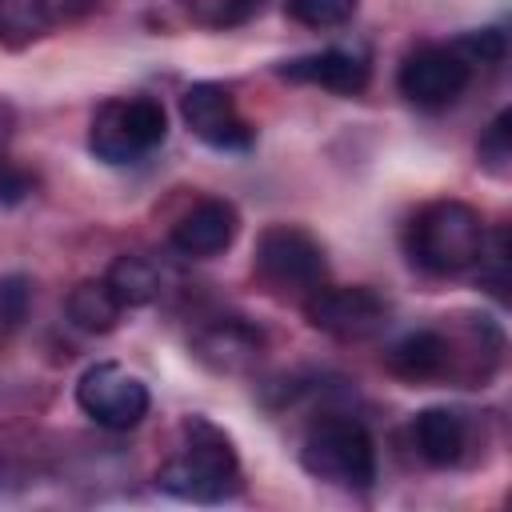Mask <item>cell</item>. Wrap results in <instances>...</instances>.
I'll return each mask as SVG.
<instances>
[{
	"label": "cell",
	"mask_w": 512,
	"mask_h": 512,
	"mask_svg": "<svg viewBox=\"0 0 512 512\" xmlns=\"http://www.w3.org/2000/svg\"><path fill=\"white\" fill-rule=\"evenodd\" d=\"M156 488L188 504H224L240 492V456L224 428L204 416L180 424L176 452L156 468Z\"/></svg>",
	"instance_id": "1"
},
{
	"label": "cell",
	"mask_w": 512,
	"mask_h": 512,
	"mask_svg": "<svg viewBox=\"0 0 512 512\" xmlns=\"http://www.w3.org/2000/svg\"><path fill=\"white\" fill-rule=\"evenodd\" d=\"M484 240V216L464 200H432L404 228L408 260L428 276H460L476 268Z\"/></svg>",
	"instance_id": "2"
},
{
	"label": "cell",
	"mask_w": 512,
	"mask_h": 512,
	"mask_svg": "<svg viewBox=\"0 0 512 512\" xmlns=\"http://www.w3.org/2000/svg\"><path fill=\"white\" fill-rule=\"evenodd\" d=\"M300 464L332 488L368 492L376 484V444L356 416H320L300 440Z\"/></svg>",
	"instance_id": "3"
},
{
	"label": "cell",
	"mask_w": 512,
	"mask_h": 512,
	"mask_svg": "<svg viewBox=\"0 0 512 512\" xmlns=\"http://www.w3.org/2000/svg\"><path fill=\"white\" fill-rule=\"evenodd\" d=\"M168 136V116L152 96H112L88 124V148L104 164H136Z\"/></svg>",
	"instance_id": "4"
},
{
	"label": "cell",
	"mask_w": 512,
	"mask_h": 512,
	"mask_svg": "<svg viewBox=\"0 0 512 512\" xmlns=\"http://www.w3.org/2000/svg\"><path fill=\"white\" fill-rule=\"evenodd\" d=\"M252 264L268 288H276L284 296H300V300L312 288H320L328 276V260H324L320 240L300 224H268L256 236Z\"/></svg>",
	"instance_id": "5"
},
{
	"label": "cell",
	"mask_w": 512,
	"mask_h": 512,
	"mask_svg": "<svg viewBox=\"0 0 512 512\" xmlns=\"http://www.w3.org/2000/svg\"><path fill=\"white\" fill-rule=\"evenodd\" d=\"M304 320L332 336V340H372L376 332H384L388 324V304L384 296H376L372 288L364 284H352V288H332V284H320L312 288L304 300Z\"/></svg>",
	"instance_id": "6"
},
{
	"label": "cell",
	"mask_w": 512,
	"mask_h": 512,
	"mask_svg": "<svg viewBox=\"0 0 512 512\" xmlns=\"http://www.w3.org/2000/svg\"><path fill=\"white\" fill-rule=\"evenodd\" d=\"M76 404L88 420H96L100 428L108 432H128L136 428L144 416H148V384L140 376H132L128 368L104 360V364H92L80 384H76Z\"/></svg>",
	"instance_id": "7"
},
{
	"label": "cell",
	"mask_w": 512,
	"mask_h": 512,
	"mask_svg": "<svg viewBox=\"0 0 512 512\" xmlns=\"http://www.w3.org/2000/svg\"><path fill=\"white\" fill-rule=\"evenodd\" d=\"M472 84V64L452 44H420L400 60L396 88L416 108H448Z\"/></svg>",
	"instance_id": "8"
},
{
	"label": "cell",
	"mask_w": 512,
	"mask_h": 512,
	"mask_svg": "<svg viewBox=\"0 0 512 512\" xmlns=\"http://www.w3.org/2000/svg\"><path fill=\"white\" fill-rule=\"evenodd\" d=\"M180 116L188 124V132L196 140H204L216 152H244L256 144V128L240 116L232 92L224 84L200 80L192 88H184L180 96Z\"/></svg>",
	"instance_id": "9"
},
{
	"label": "cell",
	"mask_w": 512,
	"mask_h": 512,
	"mask_svg": "<svg viewBox=\"0 0 512 512\" xmlns=\"http://www.w3.org/2000/svg\"><path fill=\"white\" fill-rule=\"evenodd\" d=\"M240 232V216L228 200L220 196H204L196 200L168 232V244L180 252V256H192V260H208V256H220L232 248Z\"/></svg>",
	"instance_id": "10"
},
{
	"label": "cell",
	"mask_w": 512,
	"mask_h": 512,
	"mask_svg": "<svg viewBox=\"0 0 512 512\" xmlns=\"http://www.w3.org/2000/svg\"><path fill=\"white\" fill-rule=\"evenodd\" d=\"M268 340L244 316H216L192 336V356L212 372H244L264 356Z\"/></svg>",
	"instance_id": "11"
},
{
	"label": "cell",
	"mask_w": 512,
	"mask_h": 512,
	"mask_svg": "<svg viewBox=\"0 0 512 512\" xmlns=\"http://www.w3.org/2000/svg\"><path fill=\"white\" fill-rule=\"evenodd\" d=\"M384 364L392 376H400L408 384L448 380V376H456V344L440 328H416L384 352Z\"/></svg>",
	"instance_id": "12"
},
{
	"label": "cell",
	"mask_w": 512,
	"mask_h": 512,
	"mask_svg": "<svg viewBox=\"0 0 512 512\" xmlns=\"http://www.w3.org/2000/svg\"><path fill=\"white\" fill-rule=\"evenodd\" d=\"M276 72L292 84H312V88H324L336 96H360L368 88V60L356 52H344V48H324L312 56L284 60Z\"/></svg>",
	"instance_id": "13"
},
{
	"label": "cell",
	"mask_w": 512,
	"mask_h": 512,
	"mask_svg": "<svg viewBox=\"0 0 512 512\" xmlns=\"http://www.w3.org/2000/svg\"><path fill=\"white\" fill-rule=\"evenodd\" d=\"M412 444L424 464L452 468L468 452V420L456 408H424L412 420Z\"/></svg>",
	"instance_id": "14"
},
{
	"label": "cell",
	"mask_w": 512,
	"mask_h": 512,
	"mask_svg": "<svg viewBox=\"0 0 512 512\" xmlns=\"http://www.w3.org/2000/svg\"><path fill=\"white\" fill-rule=\"evenodd\" d=\"M68 320L80 328V332H112L124 316V304L112 296V288L104 280H80L72 292H68V304H64Z\"/></svg>",
	"instance_id": "15"
},
{
	"label": "cell",
	"mask_w": 512,
	"mask_h": 512,
	"mask_svg": "<svg viewBox=\"0 0 512 512\" xmlns=\"http://www.w3.org/2000/svg\"><path fill=\"white\" fill-rule=\"evenodd\" d=\"M104 284L112 288V296L124 304V308H144L160 296V272L152 260L144 256H116L104 272Z\"/></svg>",
	"instance_id": "16"
},
{
	"label": "cell",
	"mask_w": 512,
	"mask_h": 512,
	"mask_svg": "<svg viewBox=\"0 0 512 512\" xmlns=\"http://www.w3.org/2000/svg\"><path fill=\"white\" fill-rule=\"evenodd\" d=\"M52 8L48 0H0V44L20 48L52 28Z\"/></svg>",
	"instance_id": "17"
},
{
	"label": "cell",
	"mask_w": 512,
	"mask_h": 512,
	"mask_svg": "<svg viewBox=\"0 0 512 512\" xmlns=\"http://www.w3.org/2000/svg\"><path fill=\"white\" fill-rule=\"evenodd\" d=\"M180 4H184V12H188L192 24L216 28V32L240 28V24H248L264 8V0H180Z\"/></svg>",
	"instance_id": "18"
},
{
	"label": "cell",
	"mask_w": 512,
	"mask_h": 512,
	"mask_svg": "<svg viewBox=\"0 0 512 512\" xmlns=\"http://www.w3.org/2000/svg\"><path fill=\"white\" fill-rule=\"evenodd\" d=\"M284 12L304 28H340L356 16V0H284Z\"/></svg>",
	"instance_id": "19"
},
{
	"label": "cell",
	"mask_w": 512,
	"mask_h": 512,
	"mask_svg": "<svg viewBox=\"0 0 512 512\" xmlns=\"http://www.w3.org/2000/svg\"><path fill=\"white\" fill-rule=\"evenodd\" d=\"M476 152H480V164H484L488 172H496V176L508 172V160H512V112H500V116L484 128Z\"/></svg>",
	"instance_id": "20"
},
{
	"label": "cell",
	"mask_w": 512,
	"mask_h": 512,
	"mask_svg": "<svg viewBox=\"0 0 512 512\" xmlns=\"http://www.w3.org/2000/svg\"><path fill=\"white\" fill-rule=\"evenodd\" d=\"M452 48L476 68V64H500L504 60V52H508V44H504V32H496V28H484V32H468V36H460V40H452Z\"/></svg>",
	"instance_id": "21"
},
{
	"label": "cell",
	"mask_w": 512,
	"mask_h": 512,
	"mask_svg": "<svg viewBox=\"0 0 512 512\" xmlns=\"http://www.w3.org/2000/svg\"><path fill=\"white\" fill-rule=\"evenodd\" d=\"M24 304H28V288L24 280H4L0 284V324L12 328L24 320Z\"/></svg>",
	"instance_id": "22"
},
{
	"label": "cell",
	"mask_w": 512,
	"mask_h": 512,
	"mask_svg": "<svg viewBox=\"0 0 512 512\" xmlns=\"http://www.w3.org/2000/svg\"><path fill=\"white\" fill-rule=\"evenodd\" d=\"M28 192H32V176L0 160V200H4V204H16V200H24Z\"/></svg>",
	"instance_id": "23"
},
{
	"label": "cell",
	"mask_w": 512,
	"mask_h": 512,
	"mask_svg": "<svg viewBox=\"0 0 512 512\" xmlns=\"http://www.w3.org/2000/svg\"><path fill=\"white\" fill-rule=\"evenodd\" d=\"M100 0H48L52 8V20H76V16H88Z\"/></svg>",
	"instance_id": "24"
},
{
	"label": "cell",
	"mask_w": 512,
	"mask_h": 512,
	"mask_svg": "<svg viewBox=\"0 0 512 512\" xmlns=\"http://www.w3.org/2000/svg\"><path fill=\"white\" fill-rule=\"evenodd\" d=\"M4 136H8V116H4V108H0V148H4Z\"/></svg>",
	"instance_id": "25"
}]
</instances>
